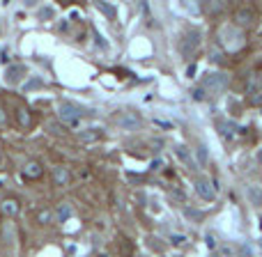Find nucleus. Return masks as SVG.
Returning <instances> with one entry per match:
<instances>
[{
    "label": "nucleus",
    "mask_w": 262,
    "mask_h": 257,
    "mask_svg": "<svg viewBox=\"0 0 262 257\" xmlns=\"http://www.w3.org/2000/svg\"><path fill=\"white\" fill-rule=\"evenodd\" d=\"M219 39H221V44L226 46L228 51H237V49H242V44H244L242 30L237 26H232V23H228V26H223L221 30H219Z\"/></svg>",
    "instance_id": "nucleus-1"
},
{
    "label": "nucleus",
    "mask_w": 262,
    "mask_h": 257,
    "mask_svg": "<svg viewBox=\"0 0 262 257\" xmlns=\"http://www.w3.org/2000/svg\"><path fill=\"white\" fill-rule=\"evenodd\" d=\"M193 186H195V193H198L203 200H207V202H209V200H214V195H216V191H214V186H212V181H209V177H205V175L195 177Z\"/></svg>",
    "instance_id": "nucleus-2"
},
{
    "label": "nucleus",
    "mask_w": 262,
    "mask_h": 257,
    "mask_svg": "<svg viewBox=\"0 0 262 257\" xmlns=\"http://www.w3.org/2000/svg\"><path fill=\"white\" fill-rule=\"evenodd\" d=\"M246 198L253 207H262V186L260 184H249L246 186Z\"/></svg>",
    "instance_id": "nucleus-3"
},
{
    "label": "nucleus",
    "mask_w": 262,
    "mask_h": 257,
    "mask_svg": "<svg viewBox=\"0 0 262 257\" xmlns=\"http://www.w3.org/2000/svg\"><path fill=\"white\" fill-rule=\"evenodd\" d=\"M175 156H177V161L184 163V166H186V168H191V170L195 168L193 158H191V149H186L184 145H177V147H175Z\"/></svg>",
    "instance_id": "nucleus-4"
},
{
    "label": "nucleus",
    "mask_w": 262,
    "mask_h": 257,
    "mask_svg": "<svg viewBox=\"0 0 262 257\" xmlns=\"http://www.w3.org/2000/svg\"><path fill=\"white\" fill-rule=\"evenodd\" d=\"M21 74H26V67H21V64H14V67H9L7 72H5V81H7L9 85H16L18 78H21Z\"/></svg>",
    "instance_id": "nucleus-5"
},
{
    "label": "nucleus",
    "mask_w": 262,
    "mask_h": 257,
    "mask_svg": "<svg viewBox=\"0 0 262 257\" xmlns=\"http://www.w3.org/2000/svg\"><path fill=\"white\" fill-rule=\"evenodd\" d=\"M5 122V115H3V108H0V124Z\"/></svg>",
    "instance_id": "nucleus-6"
},
{
    "label": "nucleus",
    "mask_w": 262,
    "mask_h": 257,
    "mask_svg": "<svg viewBox=\"0 0 262 257\" xmlns=\"http://www.w3.org/2000/svg\"><path fill=\"white\" fill-rule=\"evenodd\" d=\"M258 161L262 163V149H260V152H258Z\"/></svg>",
    "instance_id": "nucleus-7"
}]
</instances>
